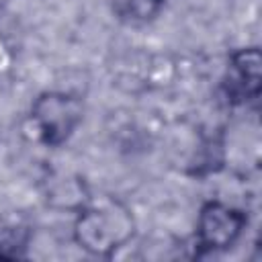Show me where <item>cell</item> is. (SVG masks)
<instances>
[{
  "instance_id": "5",
  "label": "cell",
  "mask_w": 262,
  "mask_h": 262,
  "mask_svg": "<svg viewBox=\"0 0 262 262\" xmlns=\"http://www.w3.org/2000/svg\"><path fill=\"white\" fill-rule=\"evenodd\" d=\"M162 0H123V14L131 18H149L158 12Z\"/></svg>"
},
{
  "instance_id": "6",
  "label": "cell",
  "mask_w": 262,
  "mask_h": 262,
  "mask_svg": "<svg viewBox=\"0 0 262 262\" xmlns=\"http://www.w3.org/2000/svg\"><path fill=\"white\" fill-rule=\"evenodd\" d=\"M2 2H4V0H0V6H2Z\"/></svg>"
},
{
  "instance_id": "1",
  "label": "cell",
  "mask_w": 262,
  "mask_h": 262,
  "mask_svg": "<svg viewBox=\"0 0 262 262\" xmlns=\"http://www.w3.org/2000/svg\"><path fill=\"white\" fill-rule=\"evenodd\" d=\"M131 233L133 221L129 213L125 209H119L117 205H111L106 209H90L80 217L76 225L78 242L94 254L111 252Z\"/></svg>"
},
{
  "instance_id": "4",
  "label": "cell",
  "mask_w": 262,
  "mask_h": 262,
  "mask_svg": "<svg viewBox=\"0 0 262 262\" xmlns=\"http://www.w3.org/2000/svg\"><path fill=\"white\" fill-rule=\"evenodd\" d=\"M262 59L258 49H244L231 57L227 78H225V90L231 100L244 102V100H254L260 94V74Z\"/></svg>"
},
{
  "instance_id": "3",
  "label": "cell",
  "mask_w": 262,
  "mask_h": 262,
  "mask_svg": "<svg viewBox=\"0 0 262 262\" xmlns=\"http://www.w3.org/2000/svg\"><path fill=\"white\" fill-rule=\"evenodd\" d=\"M246 217L221 203H209L203 207L199 215V242L207 250H223L235 242L239 231L244 229Z\"/></svg>"
},
{
  "instance_id": "2",
  "label": "cell",
  "mask_w": 262,
  "mask_h": 262,
  "mask_svg": "<svg viewBox=\"0 0 262 262\" xmlns=\"http://www.w3.org/2000/svg\"><path fill=\"white\" fill-rule=\"evenodd\" d=\"M82 119V104L78 98L51 92L37 98L33 104V121L39 129V135L49 145H59L70 137L76 125Z\"/></svg>"
}]
</instances>
